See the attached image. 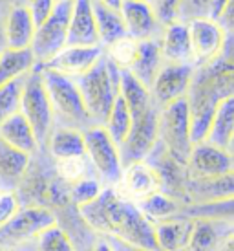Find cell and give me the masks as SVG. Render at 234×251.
Returning a JSON list of instances; mask_svg holds the SVG:
<instances>
[{
	"label": "cell",
	"instance_id": "6da1fadb",
	"mask_svg": "<svg viewBox=\"0 0 234 251\" xmlns=\"http://www.w3.org/2000/svg\"><path fill=\"white\" fill-rule=\"evenodd\" d=\"M77 211L83 222L99 237L112 238L139 250L158 251L154 226L141 215L136 203L119 196L114 187H103L94 202Z\"/></svg>",
	"mask_w": 234,
	"mask_h": 251
},
{
	"label": "cell",
	"instance_id": "7a4b0ae2",
	"mask_svg": "<svg viewBox=\"0 0 234 251\" xmlns=\"http://www.w3.org/2000/svg\"><path fill=\"white\" fill-rule=\"evenodd\" d=\"M233 96L234 63L233 39H231L225 46V51L216 61L194 68L192 81L185 96L192 145L205 141L218 105L223 99L233 98Z\"/></svg>",
	"mask_w": 234,
	"mask_h": 251
},
{
	"label": "cell",
	"instance_id": "3957f363",
	"mask_svg": "<svg viewBox=\"0 0 234 251\" xmlns=\"http://www.w3.org/2000/svg\"><path fill=\"white\" fill-rule=\"evenodd\" d=\"M15 193L19 196L21 205L44 207L53 215L71 205L70 185L57 178L53 171V160L46 154L44 149L31 156L28 171L21 183L17 185Z\"/></svg>",
	"mask_w": 234,
	"mask_h": 251
},
{
	"label": "cell",
	"instance_id": "277c9868",
	"mask_svg": "<svg viewBox=\"0 0 234 251\" xmlns=\"http://www.w3.org/2000/svg\"><path fill=\"white\" fill-rule=\"evenodd\" d=\"M119 74L103 53L92 70L73 79L92 125H104L119 92Z\"/></svg>",
	"mask_w": 234,
	"mask_h": 251
},
{
	"label": "cell",
	"instance_id": "5b68a950",
	"mask_svg": "<svg viewBox=\"0 0 234 251\" xmlns=\"http://www.w3.org/2000/svg\"><path fill=\"white\" fill-rule=\"evenodd\" d=\"M41 72L42 83H44L49 105H51L55 126H70V128H77L83 132L88 126H92L88 114L84 110L81 94L77 90L75 81L61 75V74H55V72Z\"/></svg>",
	"mask_w": 234,
	"mask_h": 251
},
{
	"label": "cell",
	"instance_id": "8992f818",
	"mask_svg": "<svg viewBox=\"0 0 234 251\" xmlns=\"http://www.w3.org/2000/svg\"><path fill=\"white\" fill-rule=\"evenodd\" d=\"M158 145L178 165H187L192 149V140L185 99H178L170 105L159 108Z\"/></svg>",
	"mask_w": 234,
	"mask_h": 251
},
{
	"label": "cell",
	"instance_id": "52a82bcc",
	"mask_svg": "<svg viewBox=\"0 0 234 251\" xmlns=\"http://www.w3.org/2000/svg\"><path fill=\"white\" fill-rule=\"evenodd\" d=\"M19 112L29 123L39 147L44 149L49 132L55 126V119H53L48 94H46V88H44V83H42L41 72L37 68H33L28 75L24 77Z\"/></svg>",
	"mask_w": 234,
	"mask_h": 251
},
{
	"label": "cell",
	"instance_id": "ba28073f",
	"mask_svg": "<svg viewBox=\"0 0 234 251\" xmlns=\"http://www.w3.org/2000/svg\"><path fill=\"white\" fill-rule=\"evenodd\" d=\"M83 136L84 156L94 175L104 187H114L119 181V176L123 171V163L119 158V147L114 143V140L101 125L88 126Z\"/></svg>",
	"mask_w": 234,
	"mask_h": 251
},
{
	"label": "cell",
	"instance_id": "9c48e42d",
	"mask_svg": "<svg viewBox=\"0 0 234 251\" xmlns=\"http://www.w3.org/2000/svg\"><path fill=\"white\" fill-rule=\"evenodd\" d=\"M57 218L49 209L21 205L15 216L0 227V248L2 250H21L31 244L42 231L55 224Z\"/></svg>",
	"mask_w": 234,
	"mask_h": 251
},
{
	"label": "cell",
	"instance_id": "30bf717a",
	"mask_svg": "<svg viewBox=\"0 0 234 251\" xmlns=\"http://www.w3.org/2000/svg\"><path fill=\"white\" fill-rule=\"evenodd\" d=\"M71 6H73V0L55 4L51 15L42 22L41 26L35 28L33 41L29 46L31 53H33L35 64H44L66 46Z\"/></svg>",
	"mask_w": 234,
	"mask_h": 251
},
{
	"label": "cell",
	"instance_id": "8fae6325",
	"mask_svg": "<svg viewBox=\"0 0 234 251\" xmlns=\"http://www.w3.org/2000/svg\"><path fill=\"white\" fill-rule=\"evenodd\" d=\"M158 121L159 110L154 105L141 114L132 116L130 130L119 145V158L123 167L150 156L154 147L158 145Z\"/></svg>",
	"mask_w": 234,
	"mask_h": 251
},
{
	"label": "cell",
	"instance_id": "7c38bea8",
	"mask_svg": "<svg viewBox=\"0 0 234 251\" xmlns=\"http://www.w3.org/2000/svg\"><path fill=\"white\" fill-rule=\"evenodd\" d=\"M185 24L190 44V61L194 68L216 61L225 51L227 42L233 39V35H227L218 26V22L209 19H192Z\"/></svg>",
	"mask_w": 234,
	"mask_h": 251
},
{
	"label": "cell",
	"instance_id": "4fadbf2b",
	"mask_svg": "<svg viewBox=\"0 0 234 251\" xmlns=\"http://www.w3.org/2000/svg\"><path fill=\"white\" fill-rule=\"evenodd\" d=\"M114 189L117 195L123 196L128 202H143L150 196L163 191V178L156 165L150 161L141 160L124 165Z\"/></svg>",
	"mask_w": 234,
	"mask_h": 251
},
{
	"label": "cell",
	"instance_id": "5bb4252c",
	"mask_svg": "<svg viewBox=\"0 0 234 251\" xmlns=\"http://www.w3.org/2000/svg\"><path fill=\"white\" fill-rule=\"evenodd\" d=\"M192 75V64H161V68L158 70L150 88H148L154 106L159 110V108L170 105L178 99H185Z\"/></svg>",
	"mask_w": 234,
	"mask_h": 251
},
{
	"label": "cell",
	"instance_id": "9a60e30c",
	"mask_svg": "<svg viewBox=\"0 0 234 251\" xmlns=\"http://www.w3.org/2000/svg\"><path fill=\"white\" fill-rule=\"evenodd\" d=\"M187 178L194 180H211L221 176L234 175L233 152L211 145L207 141L194 143L185 165Z\"/></svg>",
	"mask_w": 234,
	"mask_h": 251
},
{
	"label": "cell",
	"instance_id": "2e32d148",
	"mask_svg": "<svg viewBox=\"0 0 234 251\" xmlns=\"http://www.w3.org/2000/svg\"><path fill=\"white\" fill-rule=\"evenodd\" d=\"M103 53L104 51L101 46H64L59 53H55L44 64H35V68L77 79L92 70L97 61L103 57Z\"/></svg>",
	"mask_w": 234,
	"mask_h": 251
},
{
	"label": "cell",
	"instance_id": "e0dca14e",
	"mask_svg": "<svg viewBox=\"0 0 234 251\" xmlns=\"http://www.w3.org/2000/svg\"><path fill=\"white\" fill-rule=\"evenodd\" d=\"M234 238L233 218H194L185 251H220Z\"/></svg>",
	"mask_w": 234,
	"mask_h": 251
},
{
	"label": "cell",
	"instance_id": "ac0fdd59",
	"mask_svg": "<svg viewBox=\"0 0 234 251\" xmlns=\"http://www.w3.org/2000/svg\"><path fill=\"white\" fill-rule=\"evenodd\" d=\"M119 15L123 19L126 35L134 41H152L159 39L161 24L154 13V7L143 0H123L119 7Z\"/></svg>",
	"mask_w": 234,
	"mask_h": 251
},
{
	"label": "cell",
	"instance_id": "d6986e66",
	"mask_svg": "<svg viewBox=\"0 0 234 251\" xmlns=\"http://www.w3.org/2000/svg\"><path fill=\"white\" fill-rule=\"evenodd\" d=\"M35 24L24 4H11L2 21V41L7 50H29Z\"/></svg>",
	"mask_w": 234,
	"mask_h": 251
},
{
	"label": "cell",
	"instance_id": "ffe728a7",
	"mask_svg": "<svg viewBox=\"0 0 234 251\" xmlns=\"http://www.w3.org/2000/svg\"><path fill=\"white\" fill-rule=\"evenodd\" d=\"M234 198V175L211 178V180H194L187 178L183 205L190 203H212Z\"/></svg>",
	"mask_w": 234,
	"mask_h": 251
},
{
	"label": "cell",
	"instance_id": "44dd1931",
	"mask_svg": "<svg viewBox=\"0 0 234 251\" xmlns=\"http://www.w3.org/2000/svg\"><path fill=\"white\" fill-rule=\"evenodd\" d=\"M159 53L163 63L170 64H192L190 61V44L187 24L181 21H172L165 24L159 33Z\"/></svg>",
	"mask_w": 234,
	"mask_h": 251
},
{
	"label": "cell",
	"instance_id": "7402d4cb",
	"mask_svg": "<svg viewBox=\"0 0 234 251\" xmlns=\"http://www.w3.org/2000/svg\"><path fill=\"white\" fill-rule=\"evenodd\" d=\"M66 46H99L90 0H73L68 22Z\"/></svg>",
	"mask_w": 234,
	"mask_h": 251
},
{
	"label": "cell",
	"instance_id": "603a6c76",
	"mask_svg": "<svg viewBox=\"0 0 234 251\" xmlns=\"http://www.w3.org/2000/svg\"><path fill=\"white\" fill-rule=\"evenodd\" d=\"M152 226L158 251H185L192 231V218L176 216Z\"/></svg>",
	"mask_w": 234,
	"mask_h": 251
},
{
	"label": "cell",
	"instance_id": "cb8c5ba5",
	"mask_svg": "<svg viewBox=\"0 0 234 251\" xmlns=\"http://www.w3.org/2000/svg\"><path fill=\"white\" fill-rule=\"evenodd\" d=\"M0 141H4L6 145L13 147V149L28 154V156H33L41 151L31 126L21 112L9 116L0 123Z\"/></svg>",
	"mask_w": 234,
	"mask_h": 251
},
{
	"label": "cell",
	"instance_id": "d4e9b609",
	"mask_svg": "<svg viewBox=\"0 0 234 251\" xmlns=\"http://www.w3.org/2000/svg\"><path fill=\"white\" fill-rule=\"evenodd\" d=\"M207 143L223 149L227 152H233L234 145V96L223 99L216 114L212 118V123L209 126V132L205 138Z\"/></svg>",
	"mask_w": 234,
	"mask_h": 251
},
{
	"label": "cell",
	"instance_id": "484cf974",
	"mask_svg": "<svg viewBox=\"0 0 234 251\" xmlns=\"http://www.w3.org/2000/svg\"><path fill=\"white\" fill-rule=\"evenodd\" d=\"M44 151L53 161L84 156V136L83 130L70 128V126H53L49 132Z\"/></svg>",
	"mask_w": 234,
	"mask_h": 251
},
{
	"label": "cell",
	"instance_id": "4316f807",
	"mask_svg": "<svg viewBox=\"0 0 234 251\" xmlns=\"http://www.w3.org/2000/svg\"><path fill=\"white\" fill-rule=\"evenodd\" d=\"M31 156L0 141V189L15 191L29 167Z\"/></svg>",
	"mask_w": 234,
	"mask_h": 251
},
{
	"label": "cell",
	"instance_id": "83f0119b",
	"mask_svg": "<svg viewBox=\"0 0 234 251\" xmlns=\"http://www.w3.org/2000/svg\"><path fill=\"white\" fill-rule=\"evenodd\" d=\"M163 64L161 53H159V41H139L138 44V55L134 59V64L130 66V74L139 83H143L146 88H150L154 77Z\"/></svg>",
	"mask_w": 234,
	"mask_h": 251
},
{
	"label": "cell",
	"instance_id": "f1b7e54d",
	"mask_svg": "<svg viewBox=\"0 0 234 251\" xmlns=\"http://www.w3.org/2000/svg\"><path fill=\"white\" fill-rule=\"evenodd\" d=\"M92 4V13H94V21H95L97 37H99V46L106 48L117 39L126 37V29H124L123 19L119 11L108 9V7L97 4L94 0H90Z\"/></svg>",
	"mask_w": 234,
	"mask_h": 251
},
{
	"label": "cell",
	"instance_id": "f546056e",
	"mask_svg": "<svg viewBox=\"0 0 234 251\" xmlns=\"http://www.w3.org/2000/svg\"><path fill=\"white\" fill-rule=\"evenodd\" d=\"M35 68L31 50H0V86L26 77Z\"/></svg>",
	"mask_w": 234,
	"mask_h": 251
},
{
	"label": "cell",
	"instance_id": "4dcf8cb0",
	"mask_svg": "<svg viewBox=\"0 0 234 251\" xmlns=\"http://www.w3.org/2000/svg\"><path fill=\"white\" fill-rule=\"evenodd\" d=\"M117 94L124 101L130 116L141 114V112H145L146 108H150L154 105L148 88L143 83H139L130 72H121L119 74V92Z\"/></svg>",
	"mask_w": 234,
	"mask_h": 251
},
{
	"label": "cell",
	"instance_id": "1f68e13d",
	"mask_svg": "<svg viewBox=\"0 0 234 251\" xmlns=\"http://www.w3.org/2000/svg\"><path fill=\"white\" fill-rule=\"evenodd\" d=\"M138 209L141 211V215L145 216L150 224H158L168 218H176L181 216V203L174 198V196L166 195V193H158V195L146 198L143 202H138Z\"/></svg>",
	"mask_w": 234,
	"mask_h": 251
},
{
	"label": "cell",
	"instance_id": "d6a6232c",
	"mask_svg": "<svg viewBox=\"0 0 234 251\" xmlns=\"http://www.w3.org/2000/svg\"><path fill=\"white\" fill-rule=\"evenodd\" d=\"M19 251H75V246L66 229L55 222L42 231L31 244L24 246Z\"/></svg>",
	"mask_w": 234,
	"mask_h": 251
},
{
	"label": "cell",
	"instance_id": "836d02e7",
	"mask_svg": "<svg viewBox=\"0 0 234 251\" xmlns=\"http://www.w3.org/2000/svg\"><path fill=\"white\" fill-rule=\"evenodd\" d=\"M227 2L229 0H181L176 21L187 22L192 19H209L216 22Z\"/></svg>",
	"mask_w": 234,
	"mask_h": 251
},
{
	"label": "cell",
	"instance_id": "e575fe53",
	"mask_svg": "<svg viewBox=\"0 0 234 251\" xmlns=\"http://www.w3.org/2000/svg\"><path fill=\"white\" fill-rule=\"evenodd\" d=\"M130 125H132V116L126 105H124V101L119 98V94H117L116 101H114V105H112L110 112H108V118L104 121V130L108 132L114 143L117 147L121 145V141L126 138V134L130 130Z\"/></svg>",
	"mask_w": 234,
	"mask_h": 251
},
{
	"label": "cell",
	"instance_id": "d590c367",
	"mask_svg": "<svg viewBox=\"0 0 234 251\" xmlns=\"http://www.w3.org/2000/svg\"><path fill=\"white\" fill-rule=\"evenodd\" d=\"M138 44L139 41H134L132 37H123L112 42L110 46L103 48L104 57L116 66L119 72H128L130 66L134 64V59L138 55Z\"/></svg>",
	"mask_w": 234,
	"mask_h": 251
},
{
	"label": "cell",
	"instance_id": "8d00e7d4",
	"mask_svg": "<svg viewBox=\"0 0 234 251\" xmlns=\"http://www.w3.org/2000/svg\"><path fill=\"white\" fill-rule=\"evenodd\" d=\"M53 171H55L57 178L64 181L66 185H73L77 181L84 180L86 176L94 175L86 156H73V158L53 161Z\"/></svg>",
	"mask_w": 234,
	"mask_h": 251
},
{
	"label": "cell",
	"instance_id": "74e56055",
	"mask_svg": "<svg viewBox=\"0 0 234 251\" xmlns=\"http://www.w3.org/2000/svg\"><path fill=\"white\" fill-rule=\"evenodd\" d=\"M103 187L104 185L97 180L95 175L86 176L84 180L70 185V202H71L73 207L79 209V207H83L86 203L94 202L97 196H99V193L103 191Z\"/></svg>",
	"mask_w": 234,
	"mask_h": 251
},
{
	"label": "cell",
	"instance_id": "f35d334b",
	"mask_svg": "<svg viewBox=\"0 0 234 251\" xmlns=\"http://www.w3.org/2000/svg\"><path fill=\"white\" fill-rule=\"evenodd\" d=\"M22 83L24 77L15 79L11 83L2 84L0 86V123L19 112L21 106V94H22Z\"/></svg>",
	"mask_w": 234,
	"mask_h": 251
},
{
	"label": "cell",
	"instance_id": "ab89813d",
	"mask_svg": "<svg viewBox=\"0 0 234 251\" xmlns=\"http://www.w3.org/2000/svg\"><path fill=\"white\" fill-rule=\"evenodd\" d=\"M19 209H21V202L17 193L11 189H0V227L6 226Z\"/></svg>",
	"mask_w": 234,
	"mask_h": 251
},
{
	"label": "cell",
	"instance_id": "60d3db41",
	"mask_svg": "<svg viewBox=\"0 0 234 251\" xmlns=\"http://www.w3.org/2000/svg\"><path fill=\"white\" fill-rule=\"evenodd\" d=\"M24 6L29 11V17L37 28L51 15L53 7H55V0H26Z\"/></svg>",
	"mask_w": 234,
	"mask_h": 251
},
{
	"label": "cell",
	"instance_id": "b9f144b4",
	"mask_svg": "<svg viewBox=\"0 0 234 251\" xmlns=\"http://www.w3.org/2000/svg\"><path fill=\"white\" fill-rule=\"evenodd\" d=\"M179 4H181V0H154L152 2L154 13H156L161 26H165V24L178 19Z\"/></svg>",
	"mask_w": 234,
	"mask_h": 251
},
{
	"label": "cell",
	"instance_id": "7bdbcfd3",
	"mask_svg": "<svg viewBox=\"0 0 234 251\" xmlns=\"http://www.w3.org/2000/svg\"><path fill=\"white\" fill-rule=\"evenodd\" d=\"M86 251H116V250H114V246L110 244L108 238L99 237V235H97V237L92 240V244L88 246V250Z\"/></svg>",
	"mask_w": 234,
	"mask_h": 251
},
{
	"label": "cell",
	"instance_id": "ee69618b",
	"mask_svg": "<svg viewBox=\"0 0 234 251\" xmlns=\"http://www.w3.org/2000/svg\"><path fill=\"white\" fill-rule=\"evenodd\" d=\"M97 4H101V6L108 7V9H114V11H119V7L123 4V0H94Z\"/></svg>",
	"mask_w": 234,
	"mask_h": 251
},
{
	"label": "cell",
	"instance_id": "f6af8a7d",
	"mask_svg": "<svg viewBox=\"0 0 234 251\" xmlns=\"http://www.w3.org/2000/svg\"><path fill=\"white\" fill-rule=\"evenodd\" d=\"M108 240H110V244L114 246L116 251H148V250H139V248H132V246H126V244H123V242L112 240V238H108Z\"/></svg>",
	"mask_w": 234,
	"mask_h": 251
},
{
	"label": "cell",
	"instance_id": "bcb514c9",
	"mask_svg": "<svg viewBox=\"0 0 234 251\" xmlns=\"http://www.w3.org/2000/svg\"><path fill=\"white\" fill-rule=\"evenodd\" d=\"M4 13H0V50H4V41H2V21H4Z\"/></svg>",
	"mask_w": 234,
	"mask_h": 251
},
{
	"label": "cell",
	"instance_id": "7dc6e473",
	"mask_svg": "<svg viewBox=\"0 0 234 251\" xmlns=\"http://www.w3.org/2000/svg\"><path fill=\"white\" fill-rule=\"evenodd\" d=\"M61 2H71V0H55V4H61Z\"/></svg>",
	"mask_w": 234,
	"mask_h": 251
},
{
	"label": "cell",
	"instance_id": "c3c4849f",
	"mask_svg": "<svg viewBox=\"0 0 234 251\" xmlns=\"http://www.w3.org/2000/svg\"><path fill=\"white\" fill-rule=\"evenodd\" d=\"M143 2H148V4H152V2H154V0H143Z\"/></svg>",
	"mask_w": 234,
	"mask_h": 251
},
{
	"label": "cell",
	"instance_id": "681fc988",
	"mask_svg": "<svg viewBox=\"0 0 234 251\" xmlns=\"http://www.w3.org/2000/svg\"><path fill=\"white\" fill-rule=\"evenodd\" d=\"M4 251H19V250H4Z\"/></svg>",
	"mask_w": 234,
	"mask_h": 251
},
{
	"label": "cell",
	"instance_id": "f907efd6",
	"mask_svg": "<svg viewBox=\"0 0 234 251\" xmlns=\"http://www.w3.org/2000/svg\"><path fill=\"white\" fill-rule=\"evenodd\" d=\"M0 251H4V250H2V248H0Z\"/></svg>",
	"mask_w": 234,
	"mask_h": 251
}]
</instances>
